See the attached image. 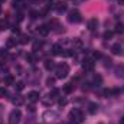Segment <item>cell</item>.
<instances>
[{"label": "cell", "mask_w": 124, "mask_h": 124, "mask_svg": "<svg viewBox=\"0 0 124 124\" xmlns=\"http://www.w3.org/2000/svg\"><path fill=\"white\" fill-rule=\"evenodd\" d=\"M102 95H104V97H111L113 93H111V90H104V91H102Z\"/></svg>", "instance_id": "obj_38"}, {"label": "cell", "mask_w": 124, "mask_h": 124, "mask_svg": "<svg viewBox=\"0 0 124 124\" xmlns=\"http://www.w3.org/2000/svg\"><path fill=\"white\" fill-rule=\"evenodd\" d=\"M111 52H113L114 55H120V54L123 52V46H121V43H114V45L111 46Z\"/></svg>", "instance_id": "obj_11"}, {"label": "cell", "mask_w": 124, "mask_h": 124, "mask_svg": "<svg viewBox=\"0 0 124 124\" xmlns=\"http://www.w3.org/2000/svg\"><path fill=\"white\" fill-rule=\"evenodd\" d=\"M116 32H117V33H123L124 32V26L123 25H117V26H116Z\"/></svg>", "instance_id": "obj_35"}, {"label": "cell", "mask_w": 124, "mask_h": 124, "mask_svg": "<svg viewBox=\"0 0 124 124\" xmlns=\"http://www.w3.org/2000/svg\"><path fill=\"white\" fill-rule=\"evenodd\" d=\"M74 90H75V84H74V81L69 82V84H65V85H63V93L65 94H71Z\"/></svg>", "instance_id": "obj_12"}, {"label": "cell", "mask_w": 124, "mask_h": 124, "mask_svg": "<svg viewBox=\"0 0 124 124\" xmlns=\"http://www.w3.org/2000/svg\"><path fill=\"white\" fill-rule=\"evenodd\" d=\"M17 43H19V40H17V39H15V38L12 36V38H9V39H7L6 46H7V48H13V46H16Z\"/></svg>", "instance_id": "obj_15"}, {"label": "cell", "mask_w": 124, "mask_h": 124, "mask_svg": "<svg viewBox=\"0 0 124 124\" xmlns=\"http://www.w3.org/2000/svg\"><path fill=\"white\" fill-rule=\"evenodd\" d=\"M42 46H43V42H42V40H36V42L33 43V51L36 52V51L42 49Z\"/></svg>", "instance_id": "obj_25"}, {"label": "cell", "mask_w": 124, "mask_h": 124, "mask_svg": "<svg viewBox=\"0 0 124 124\" xmlns=\"http://www.w3.org/2000/svg\"><path fill=\"white\" fill-rule=\"evenodd\" d=\"M62 51H63V49H62V46L59 43H56V45L52 46V54H54V55H62Z\"/></svg>", "instance_id": "obj_16"}, {"label": "cell", "mask_w": 124, "mask_h": 124, "mask_svg": "<svg viewBox=\"0 0 124 124\" xmlns=\"http://www.w3.org/2000/svg\"><path fill=\"white\" fill-rule=\"evenodd\" d=\"M54 101H55V100H54L51 95H48L46 98H43V100H42V104H43V105H46V107H49V105H52V104H54Z\"/></svg>", "instance_id": "obj_18"}, {"label": "cell", "mask_w": 124, "mask_h": 124, "mask_svg": "<svg viewBox=\"0 0 124 124\" xmlns=\"http://www.w3.org/2000/svg\"><path fill=\"white\" fill-rule=\"evenodd\" d=\"M111 93H113V95H118V94L121 93V90H120V88H113Z\"/></svg>", "instance_id": "obj_40"}, {"label": "cell", "mask_w": 124, "mask_h": 124, "mask_svg": "<svg viewBox=\"0 0 124 124\" xmlns=\"http://www.w3.org/2000/svg\"><path fill=\"white\" fill-rule=\"evenodd\" d=\"M20 118H22V113H20V110H13L10 114H9V121L10 124H17L20 121Z\"/></svg>", "instance_id": "obj_4"}, {"label": "cell", "mask_w": 124, "mask_h": 124, "mask_svg": "<svg viewBox=\"0 0 124 124\" xmlns=\"http://www.w3.org/2000/svg\"><path fill=\"white\" fill-rule=\"evenodd\" d=\"M4 1H6V0H0V3H4Z\"/></svg>", "instance_id": "obj_45"}, {"label": "cell", "mask_w": 124, "mask_h": 124, "mask_svg": "<svg viewBox=\"0 0 124 124\" xmlns=\"http://www.w3.org/2000/svg\"><path fill=\"white\" fill-rule=\"evenodd\" d=\"M113 35H114V32L105 31V32H104V35H102V38H104V39H111V38H113Z\"/></svg>", "instance_id": "obj_27"}, {"label": "cell", "mask_w": 124, "mask_h": 124, "mask_svg": "<svg viewBox=\"0 0 124 124\" xmlns=\"http://www.w3.org/2000/svg\"><path fill=\"white\" fill-rule=\"evenodd\" d=\"M54 84H55V78H48V79H46V85H48V87H52Z\"/></svg>", "instance_id": "obj_32"}, {"label": "cell", "mask_w": 124, "mask_h": 124, "mask_svg": "<svg viewBox=\"0 0 124 124\" xmlns=\"http://www.w3.org/2000/svg\"><path fill=\"white\" fill-rule=\"evenodd\" d=\"M38 31H39V35H42V36H46V35L49 33V31H51V29H49L46 25H42V26H39V29H38Z\"/></svg>", "instance_id": "obj_17"}, {"label": "cell", "mask_w": 124, "mask_h": 124, "mask_svg": "<svg viewBox=\"0 0 124 124\" xmlns=\"http://www.w3.org/2000/svg\"><path fill=\"white\" fill-rule=\"evenodd\" d=\"M97 26H98V19H97V17H93V19L88 22V29L91 32H94L97 29Z\"/></svg>", "instance_id": "obj_13"}, {"label": "cell", "mask_w": 124, "mask_h": 124, "mask_svg": "<svg viewBox=\"0 0 124 124\" xmlns=\"http://www.w3.org/2000/svg\"><path fill=\"white\" fill-rule=\"evenodd\" d=\"M12 6L15 9H23V1L22 0H13L12 1Z\"/></svg>", "instance_id": "obj_23"}, {"label": "cell", "mask_w": 124, "mask_h": 124, "mask_svg": "<svg viewBox=\"0 0 124 124\" xmlns=\"http://www.w3.org/2000/svg\"><path fill=\"white\" fill-rule=\"evenodd\" d=\"M121 124H124V117H123V118H121Z\"/></svg>", "instance_id": "obj_44"}, {"label": "cell", "mask_w": 124, "mask_h": 124, "mask_svg": "<svg viewBox=\"0 0 124 124\" xmlns=\"http://www.w3.org/2000/svg\"><path fill=\"white\" fill-rule=\"evenodd\" d=\"M58 104H59L61 107H63V105L68 104V101H66V98H59V100H58Z\"/></svg>", "instance_id": "obj_33"}, {"label": "cell", "mask_w": 124, "mask_h": 124, "mask_svg": "<svg viewBox=\"0 0 124 124\" xmlns=\"http://www.w3.org/2000/svg\"><path fill=\"white\" fill-rule=\"evenodd\" d=\"M38 16H40L39 12H31V19H36Z\"/></svg>", "instance_id": "obj_39"}, {"label": "cell", "mask_w": 124, "mask_h": 124, "mask_svg": "<svg viewBox=\"0 0 124 124\" xmlns=\"http://www.w3.org/2000/svg\"><path fill=\"white\" fill-rule=\"evenodd\" d=\"M12 32H13L15 35H19V33H20V29H19V26H16V25H15V26L12 28Z\"/></svg>", "instance_id": "obj_36"}, {"label": "cell", "mask_w": 124, "mask_h": 124, "mask_svg": "<svg viewBox=\"0 0 124 124\" xmlns=\"http://www.w3.org/2000/svg\"><path fill=\"white\" fill-rule=\"evenodd\" d=\"M68 22H71V23H79L81 22V12L77 10V9L69 10V13H68Z\"/></svg>", "instance_id": "obj_3"}, {"label": "cell", "mask_w": 124, "mask_h": 124, "mask_svg": "<svg viewBox=\"0 0 124 124\" xmlns=\"http://www.w3.org/2000/svg\"><path fill=\"white\" fill-rule=\"evenodd\" d=\"M0 15H1V7H0Z\"/></svg>", "instance_id": "obj_46"}, {"label": "cell", "mask_w": 124, "mask_h": 124, "mask_svg": "<svg viewBox=\"0 0 124 124\" xmlns=\"http://www.w3.org/2000/svg\"><path fill=\"white\" fill-rule=\"evenodd\" d=\"M114 74H116L117 78H124V65L123 63H120V65H117L114 68Z\"/></svg>", "instance_id": "obj_9"}, {"label": "cell", "mask_w": 124, "mask_h": 124, "mask_svg": "<svg viewBox=\"0 0 124 124\" xmlns=\"http://www.w3.org/2000/svg\"><path fill=\"white\" fill-rule=\"evenodd\" d=\"M3 71L7 72V66H6V65H0V72H3Z\"/></svg>", "instance_id": "obj_41"}, {"label": "cell", "mask_w": 124, "mask_h": 124, "mask_svg": "<svg viewBox=\"0 0 124 124\" xmlns=\"http://www.w3.org/2000/svg\"><path fill=\"white\" fill-rule=\"evenodd\" d=\"M111 58H104V65L105 66H111Z\"/></svg>", "instance_id": "obj_37"}, {"label": "cell", "mask_w": 124, "mask_h": 124, "mask_svg": "<svg viewBox=\"0 0 124 124\" xmlns=\"http://www.w3.org/2000/svg\"><path fill=\"white\" fill-rule=\"evenodd\" d=\"M39 98H40V95H39V93L38 91H31V93L28 94V101L29 102H36V101H39Z\"/></svg>", "instance_id": "obj_7"}, {"label": "cell", "mask_w": 124, "mask_h": 124, "mask_svg": "<svg viewBox=\"0 0 124 124\" xmlns=\"http://www.w3.org/2000/svg\"><path fill=\"white\" fill-rule=\"evenodd\" d=\"M69 120H71L72 124H81L84 121V114H82V111H81L79 108L71 110V113H69Z\"/></svg>", "instance_id": "obj_1"}, {"label": "cell", "mask_w": 124, "mask_h": 124, "mask_svg": "<svg viewBox=\"0 0 124 124\" xmlns=\"http://www.w3.org/2000/svg\"><path fill=\"white\" fill-rule=\"evenodd\" d=\"M54 9H55L58 13H63V12H66L68 6H66V3H65V1H59V3H56V4L54 6Z\"/></svg>", "instance_id": "obj_8"}, {"label": "cell", "mask_w": 124, "mask_h": 124, "mask_svg": "<svg viewBox=\"0 0 124 124\" xmlns=\"http://www.w3.org/2000/svg\"><path fill=\"white\" fill-rule=\"evenodd\" d=\"M43 65H45V69H48V71H52V69H55V68H56L55 61H52V59H46Z\"/></svg>", "instance_id": "obj_14"}, {"label": "cell", "mask_w": 124, "mask_h": 124, "mask_svg": "<svg viewBox=\"0 0 124 124\" xmlns=\"http://www.w3.org/2000/svg\"><path fill=\"white\" fill-rule=\"evenodd\" d=\"M3 56H7V49L6 48H0V58Z\"/></svg>", "instance_id": "obj_34"}, {"label": "cell", "mask_w": 124, "mask_h": 124, "mask_svg": "<svg viewBox=\"0 0 124 124\" xmlns=\"http://www.w3.org/2000/svg\"><path fill=\"white\" fill-rule=\"evenodd\" d=\"M94 66H95L94 59H84V61H82V68H84L85 71H93Z\"/></svg>", "instance_id": "obj_6"}, {"label": "cell", "mask_w": 124, "mask_h": 124, "mask_svg": "<svg viewBox=\"0 0 124 124\" xmlns=\"http://www.w3.org/2000/svg\"><path fill=\"white\" fill-rule=\"evenodd\" d=\"M28 110H29L31 113H35V105H29V107H28Z\"/></svg>", "instance_id": "obj_42"}, {"label": "cell", "mask_w": 124, "mask_h": 124, "mask_svg": "<svg viewBox=\"0 0 124 124\" xmlns=\"http://www.w3.org/2000/svg\"><path fill=\"white\" fill-rule=\"evenodd\" d=\"M55 74H56V78H59V79L66 78L68 74H69V66H68L66 63H59V65H56Z\"/></svg>", "instance_id": "obj_2"}, {"label": "cell", "mask_w": 124, "mask_h": 124, "mask_svg": "<svg viewBox=\"0 0 124 124\" xmlns=\"http://www.w3.org/2000/svg\"><path fill=\"white\" fill-rule=\"evenodd\" d=\"M15 84V77L13 75H7L4 78V85H13Z\"/></svg>", "instance_id": "obj_21"}, {"label": "cell", "mask_w": 124, "mask_h": 124, "mask_svg": "<svg viewBox=\"0 0 124 124\" xmlns=\"http://www.w3.org/2000/svg\"><path fill=\"white\" fill-rule=\"evenodd\" d=\"M29 42H31V38H29L28 35H22L20 39H19V43H20V45H26V43H29Z\"/></svg>", "instance_id": "obj_20"}, {"label": "cell", "mask_w": 124, "mask_h": 124, "mask_svg": "<svg viewBox=\"0 0 124 124\" xmlns=\"http://www.w3.org/2000/svg\"><path fill=\"white\" fill-rule=\"evenodd\" d=\"M97 111H98V105H97L95 102H91V104L88 105V113H90V114H95Z\"/></svg>", "instance_id": "obj_19"}, {"label": "cell", "mask_w": 124, "mask_h": 124, "mask_svg": "<svg viewBox=\"0 0 124 124\" xmlns=\"http://www.w3.org/2000/svg\"><path fill=\"white\" fill-rule=\"evenodd\" d=\"M0 97H9V91H7L6 87H4V88H3V87L0 88Z\"/></svg>", "instance_id": "obj_29"}, {"label": "cell", "mask_w": 124, "mask_h": 124, "mask_svg": "<svg viewBox=\"0 0 124 124\" xmlns=\"http://www.w3.org/2000/svg\"><path fill=\"white\" fill-rule=\"evenodd\" d=\"M118 3H120V4H124V0H118Z\"/></svg>", "instance_id": "obj_43"}, {"label": "cell", "mask_w": 124, "mask_h": 124, "mask_svg": "<svg viewBox=\"0 0 124 124\" xmlns=\"http://www.w3.org/2000/svg\"><path fill=\"white\" fill-rule=\"evenodd\" d=\"M55 118H56V113L52 111V110H51V111H46V113L43 114V120H45V121H52V120H55Z\"/></svg>", "instance_id": "obj_10"}, {"label": "cell", "mask_w": 124, "mask_h": 124, "mask_svg": "<svg viewBox=\"0 0 124 124\" xmlns=\"http://www.w3.org/2000/svg\"><path fill=\"white\" fill-rule=\"evenodd\" d=\"M74 46H77V48H81V46H82V42H81V39H74Z\"/></svg>", "instance_id": "obj_31"}, {"label": "cell", "mask_w": 124, "mask_h": 124, "mask_svg": "<svg viewBox=\"0 0 124 124\" xmlns=\"http://www.w3.org/2000/svg\"><path fill=\"white\" fill-rule=\"evenodd\" d=\"M12 102H13V105L19 107V105H22V104L25 102V97H22L20 94H15V95L12 97Z\"/></svg>", "instance_id": "obj_5"}, {"label": "cell", "mask_w": 124, "mask_h": 124, "mask_svg": "<svg viewBox=\"0 0 124 124\" xmlns=\"http://www.w3.org/2000/svg\"><path fill=\"white\" fill-rule=\"evenodd\" d=\"M93 56H94V59H101V58H102V54L98 52V51H95V52L93 54Z\"/></svg>", "instance_id": "obj_30"}, {"label": "cell", "mask_w": 124, "mask_h": 124, "mask_svg": "<svg viewBox=\"0 0 124 124\" xmlns=\"http://www.w3.org/2000/svg\"><path fill=\"white\" fill-rule=\"evenodd\" d=\"M101 84H102V77L97 74V75L94 77V85H97V87H100Z\"/></svg>", "instance_id": "obj_24"}, {"label": "cell", "mask_w": 124, "mask_h": 124, "mask_svg": "<svg viewBox=\"0 0 124 124\" xmlns=\"http://www.w3.org/2000/svg\"><path fill=\"white\" fill-rule=\"evenodd\" d=\"M9 28V20L7 19H0V31H6Z\"/></svg>", "instance_id": "obj_22"}, {"label": "cell", "mask_w": 124, "mask_h": 124, "mask_svg": "<svg viewBox=\"0 0 124 124\" xmlns=\"http://www.w3.org/2000/svg\"><path fill=\"white\" fill-rule=\"evenodd\" d=\"M23 88H25V84H23V82H16V84H15V90H16V91H22Z\"/></svg>", "instance_id": "obj_28"}, {"label": "cell", "mask_w": 124, "mask_h": 124, "mask_svg": "<svg viewBox=\"0 0 124 124\" xmlns=\"http://www.w3.org/2000/svg\"><path fill=\"white\" fill-rule=\"evenodd\" d=\"M26 59H28V62H31V63H35L36 62V55L29 54V55H26Z\"/></svg>", "instance_id": "obj_26"}]
</instances>
